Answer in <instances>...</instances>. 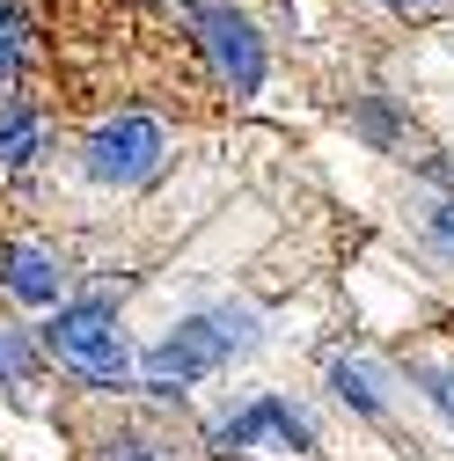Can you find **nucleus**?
I'll list each match as a JSON object with an SVG mask.
<instances>
[{"label":"nucleus","instance_id":"nucleus-7","mask_svg":"<svg viewBox=\"0 0 454 461\" xmlns=\"http://www.w3.org/2000/svg\"><path fill=\"white\" fill-rule=\"evenodd\" d=\"M30 374H37V352L23 344V330H0V381H8V388H30Z\"/></svg>","mask_w":454,"mask_h":461},{"label":"nucleus","instance_id":"nucleus-6","mask_svg":"<svg viewBox=\"0 0 454 461\" xmlns=\"http://www.w3.org/2000/svg\"><path fill=\"white\" fill-rule=\"evenodd\" d=\"M37 147H44V125L30 118L23 103H8V110H0V168H23Z\"/></svg>","mask_w":454,"mask_h":461},{"label":"nucleus","instance_id":"nucleus-1","mask_svg":"<svg viewBox=\"0 0 454 461\" xmlns=\"http://www.w3.org/2000/svg\"><path fill=\"white\" fill-rule=\"evenodd\" d=\"M250 344V322L235 315V308H220V315H191V322H177L154 352H147V381L154 388H191V381H205V374H220L227 359H235Z\"/></svg>","mask_w":454,"mask_h":461},{"label":"nucleus","instance_id":"nucleus-4","mask_svg":"<svg viewBox=\"0 0 454 461\" xmlns=\"http://www.w3.org/2000/svg\"><path fill=\"white\" fill-rule=\"evenodd\" d=\"M191 15L205 30V51H213L220 81L235 88V95H257V81H264V37H257V23L242 8H227V0H198Z\"/></svg>","mask_w":454,"mask_h":461},{"label":"nucleus","instance_id":"nucleus-5","mask_svg":"<svg viewBox=\"0 0 454 461\" xmlns=\"http://www.w3.org/2000/svg\"><path fill=\"white\" fill-rule=\"evenodd\" d=\"M0 278H8V294L15 301H59V285H67V271H59V257H44V249H30V242H15V249H0Z\"/></svg>","mask_w":454,"mask_h":461},{"label":"nucleus","instance_id":"nucleus-8","mask_svg":"<svg viewBox=\"0 0 454 461\" xmlns=\"http://www.w3.org/2000/svg\"><path fill=\"white\" fill-rule=\"evenodd\" d=\"M381 8H425V0H381Z\"/></svg>","mask_w":454,"mask_h":461},{"label":"nucleus","instance_id":"nucleus-2","mask_svg":"<svg viewBox=\"0 0 454 461\" xmlns=\"http://www.w3.org/2000/svg\"><path fill=\"white\" fill-rule=\"evenodd\" d=\"M44 352H59L74 374H88L95 388H125L132 374V352H125V330L103 301H74L44 322Z\"/></svg>","mask_w":454,"mask_h":461},{"label":"nucleus","instance_id":"nucleus-3","mask_svg":"<svg viewBox=\"0 0 454 461\" xmlns=\"http://www.w3.org/2000/svg\"><path fill=\"white\" fill-rule=\"evenodd\" d=\"M161 161H168V132L154 118H110L88 132V154H81V168L103 191H132V184L161 176Z\"/></svg>","mask_w":454,"mask_h":461}]
</instances>
